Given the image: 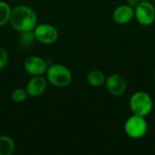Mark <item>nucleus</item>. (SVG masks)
<instances>
[{
  "instance_id": "obj_1",
  "label": "nucleus",
  "mask_w": 155,
  "mask_h": 155,
  "mask_svg": "<svg viewBox=\"0 0 155 155\" xmlns=\"http://www.w3.org/2000/svg\"><path fill=\"white\" fill-rule=\"evenodd\" d=\"M9 23L17 32L34 30L37 24V15L35 10L26 5H18L11 10Z\"/></svg>"
},
{
  "instance_id": "obj_2",
  "label": "nucleus",
  "mask_w": 155,
  "mask_h": 155,
  "mask_svg": "<svg viewBox=\"0 0 155 155\" xmlns=\"http://www.w3.org/2000/svg\"><path fill=\"white\" fill-rule=\"evenodd\" d=\"M129 104L134 114L143 117L150 114L153 108L152 97L149 94L143 91H138L133 94Z\"/></svg>"
},
{
  "instance_id": "obj_3",
  "label": "nucleus",
  "mask_w": 155,
  "mask_h": 155,
  "mask_svg": "<svg viewBox=\"0 0 155 155\" xmlns=\"http://www.w3.org/2000/svg\"><path fill=\"white\" fill-rule=\"evenodd\" d=\"M46 77L48 82L56 87H65L72 82L71 71L63 64H52L47 67Z\"/></svg>"
},
{
  "instance_id": "obj_4",
  "label": "nucleus",
  "mask_w": 155,
  "mask_h": 155,
  "mask_svg": "<svg viewBox=\"0 0 155 155\" xmlns=\"http://www.w3.org/2000/svg\"><path fill=\"white\" fill-rule=\"evenodd\" d=\"M148 130V124L144 117L132 115L124 124V132L132 139H140L145 135Z\"/></svg>"
},
{
  "instance_id": "obj_5",
  "label": "nucleus",
  "mask_w": 155,
  "mask_h": 155,
  "mask_svg": "<svg viewBox=\"0 0 155 155\" xmlns=\"http://www.w3.org/2000/svg\"><path fill=\"white\" fill-rule=\"evenodd\" d=\"M134 16L140 25L149 26L155 21V6L149 1H141L134 8Z\"/></svg>"
},
{
  "instance_id": "obj_6",
  "label": "nucleus",
  "mask_w": 155,
  "mask_h": 155,
  "mask_svg": "<svg viewBox=\"0 0 155 155\" xmlns=\"http://www.w3.org/2000/svg\"><path fill=\"white\" fill-rule=\"evenodd\" d=\"M35 39L45 45H51L57 41L59 34L57 29L49 24H40L34 29Z\"/></svg>"
},
{
  "instance_id": "obj_7",
  "label": "nucleus",
  "mask_w": 155,
  "mask_h": 155,
  "mask_svg": "<svg viewBox=\"0 0 155 155\" xmlns=\"http://www.w3.org/2000/svg\"><path fill=\"white\" fill-rule=\"evenodd\" d=\"M105 86L110 94L118 97L123 95L127 90V81L123 75L114 74L105 80Z\"/></svg>"
},
{
  "instance_id": "obj_8",
  "label": "nucleus",
  "mask_w": 155,
  "mask_h": 155,
  "mask_svg": "<svg viewBox=\"0 0 155 155\" xmlns=\"http://www.w3.org/2000/svg\"><path fill=\"white\" fill-rule=\"evenodd\" d=\"M46 62L40 56L32 55L28 57L24 64V68L25 72L33 76L35 75H42L47 70Z\"/></svg>"
},
{
  "instance_id": "obj_9",
  "label": "nucleus",
  "mask_w": 155,
  "mask_h": 155,
  "mask_svg": "<svg viewBox=\"0 0 155 155\" xmlns=\"http://www.w3.org/2000/svg\"><path fill=\"white\" fill-rule=\"evenodd\" d=\"M46 89V80L41 75L33 76L26 84V92L31 97H38Z\"/></svg>"
},
{
  "instance_id": "obj_10",
  "label": "nucleus",
  "mask_w": 155,
  "mask_h": 155,
  "mask_svg": "<svg viewBox=\"0 0 155 155\" xmlns=\"http://www.w3.org/2000/svg\"><path fill=\"white\" fill-rule=\"evenodd\" d=\"M134 16V8L126 5H122L116 7L113 13V18L116 24L125 25L129 23Z\"/></svg>"
},
{
  "instance_id": "obj_11",
  "label": "nucleus",
  "mask_w": 155,
  "mask_h": 155,
  "mask_svg": "<svg viewBox=\"0 0 155 155\" xmlns=\"http://www.w3.org/2000/svg\"><path fill=\"white\" fill-rule=\"evenodd\" d=\"M105 75L102 71L94 70L90 72L87 75V83L94 87H98L105 83Z\"/></svg>"
},
{
  "instance_id": "obj_12",
  "label": "nucleus",
  "mask_w": 155,
  "mask_h": 155,
  "mask_svg": "<svg viewBox=\"0 0 155 155\" xmlns=\"http://www.w3.org/2000/svg\"><path fill=\"white\" fill-rule=\"evenodd\" d=\"M15 151V142L6 135L0 136V155H11Z\"/></svg>"
},
{
  "instance_id": "obj_13",
  "label": "nucleus",
  "mask_w": 155,
  "mask_h": 155,
  "mask_svg": "<svg viewBox=\"0 0 155 155\" xmlns=\"http://www.w3.org/2000/svg\"><path fill=\"white\" fill-rule=\"evenodd\" d=\"M35 40V35L34 30L21 32V35L19 37V45L23 48L31 47Z\"/></svg>"
},
{
  "instance_id": "obj_14",
  "label": "nucleus",
  "mask_w": 155,
  "mask_h": 155,
  "mask_svg": "<svg viewBox=\"0 0 155 155\" xmlns=\"http://www.w3.org/2000/svg\"><path fill=\"white\" fill-rule=\"evenodd\" d=\"M11 10L12 9L7 5V3L4 1H0V26L9 22Z\"/></svg>"
},
{
  "instance_id": "obj_15",
  "label": "nucleus",
  "mask_w": 155,
  "mask_h": 155,
  "mask_svg": "<svg viewBox=\"0 0 155 155\" xmlns=\"http://www.w3.org/2000/svg\"><path fill=\"white\" fill-rule=\"evenodd\" d=\"M27 96H28V94H27L26 90L23 89V88L15 89L11 94V98H12L13 102H15V103H22L25 100H26Z\"/></svg>"
},
{
  "instance_id": "obj_16",
  "label": "nucleus",
  "mask_w": 155,
  "mask_h": 155,
  "mask_svg": "<svg viewBox=\"0 0 155 155\" xmlns=\"http://www.w3.org/2000/svg\"><path fill=\"white\" fill-rule=\"evenodd\" d=\"M8 58L9 57L7 52L4 48L0 47V70H2L6 66L8 63Z\"/></svg>"
},
{
  "instance_id": "obj_17",
  "label": "nucleus",
  "mask_w": 155,
  "mask_h": 155,
  "mask_svg": "<svg viewBox=\"0 0 155 155\" xmlns=\"http://www.w3.org/2000/svg\"><path fill=\"white\" fill-rule=\"evenodd\" d=\"M140 2H141V0H126L127 5L132 6V7H134V8H135L139 5Z\"/></svg>"
},
{
  "instance_id": "obj_18",
  "label": "nucleus",
  "mask_w": 155,
  "mask_h": 155,
  "mask_svg": "<svg viewBox=\"0 0 155 155\" xmlns=\"http://www.w3.org/2000/svg\"><path fill=\"white\" fill-rule=\"evenodd\" d=\"M153 78H154V81H155V71H154V73H153Z\"/></svg>"
},
{
  "instance_id": "obj_19",
  "label": "nucleus",
  "mask_w": 155,
  "mask_h": 155,
  "mask_svg": "<svg viewBox=\"0 0 155 155\" xmlns=\"http://www.w3.org/2000/svg\"><path fill=\"white\" fill-rule=\"evenodd\" d=\"M141 1H150V0H141Z\"/></svg>"
},
{
  "instance_id": "obj_20",
  "label": "nucleus",
  "mask_w": 155,
  "mask_h": 155,
  "mask_svg": "<svg viewBox=\"0 0 155 155\" xmlns=\"http://www.w3.org/2000/svg\"><path fill=\"white\" fill-rule=\"evenodd\" d=\"M153 2H154V5H155V0H153Z\"/></svg>"
},
{
  "instance_id": "obj_21",
  "label": "nucleus",
  "mask_w": 155,
  "mask_h": 155,
  "mask_svg": "<svg viewBox=\"0 0 155 155\" xmlns=\"http://www.w3.org/2000/svg\"><path fill=\"white\" fill-rule=\"evenodd\" d=\"M0 79H1V76H0Z\"/></svg>"
}]
</instances>
